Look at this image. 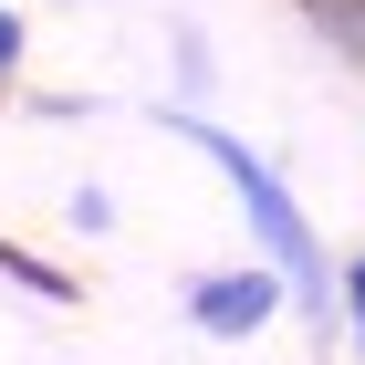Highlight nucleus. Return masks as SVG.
Here are the masks:
<instances>
[{
	"label": "nucleus",
	"mask_w": 365,
	"mask_h": 365,
	"mask_svg": "<svg viewBox=\"0 0 365 365\" xmlns=\"http://www.w3.org/2000/svg\"><path fill=\"white\" fill-rule=\"evenodd\" d=\"M157 125L168 136H188L209 168L230 178V198H240V220H251V240H261V261L282 272V292L303 313H334V261H324V240H313V220H303V198L272 178V157H251V146L230 136V125H198V115H178V105H157Z\"/></svg>",
	"instance_id": "obj_1"
},
{
	"label": "nucleus",
	"mask_w": 365,
	"mask_h": 365,
	"mask_svg": "<svg viewBox=\"0 0 365 365\" xmlns=\"http://www.w3.org/2000/svg\"><path fill=\"white\" fill-rule=\"evenodd\" d=\"M282 303H292V292H282L272 261H261V272H198V282H188V324H198V334H220V344H251Z\"/></svg>",
	"instance_id": "obj_2"
},
{
	"label": "nucleus",
	"mask_w": 365,
	"mask_h": 365,
	"mask_svg": "<svg viewBox=\"0 0 365 365\" xmlns=\"http://www.w3.org/2000/svg\"><path fill=\"white\" fill-rule=\"evenodd\" d=\"M303 11H313V31H324V42L365 73V0H303Z\"/></svg>",
	"instance_id": "obj_3"
},
{
	"label": "nucleus",
	"mask_w": 365,
	"mask_h": 365,
	"mask_svg": "<svg viewBox=\"0 0 365 365\" xmlns=\"http://www.w3.org/2000/svg\"><path fill=\"white\" fill-rule=\"evenodd\" d=\"M334 303H344V334H355V365H365V251L334 272Z\"/></svg>",
	"instance_id": "obj_4"
},
{
	"label": "nucleus",
	"mask_w": 365,
	"mask_h": 365,
	"mask_svg": "<svg viewBox=\"0 0 365 365\" xmlns=\"http://www.w3.org/2000/svg\"><path fill=\"white\" fill-rule=\"evenodd\" d=\"M21 63H31V21L11 11V0H0V94L21 84Z\"/></svg>",
	"instance_id": "obj_5"
},
{
	"label": "nucleus",
	"mask_w": 365,
	"mask_h": 365,
	"mask_svg": "<svg viewBox=\"0 0 365 365\" xmlns=\"http://www.w3.org/2000/svg\"><path fill=\"white\" fill-rule=\"evenodd\" d=\"M0 272H11V282H31V292H53V303H73V282H63V272H42V261H31V251H11V240H0Z\"/></svg>",
	"instance_id": "obj_6"
}]
</instances>
